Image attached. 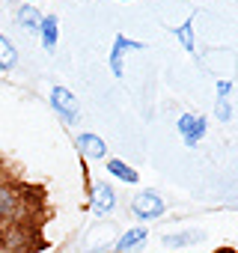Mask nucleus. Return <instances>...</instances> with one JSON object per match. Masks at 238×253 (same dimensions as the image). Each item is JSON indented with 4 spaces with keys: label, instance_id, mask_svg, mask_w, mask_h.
I'll return each instance as SVG.
<instances>
[{
    "label": "nucleus",
    "instance_id": "obj_1",
    "mask_svg": "<svg viewBox=\"0 0 238 253\" xmlns=\"http://www.w3.org/2000/svg\"><path fill=\"white\" fill-rule=\"evenodd\" d=\"M167 211V203H164V197L161 194H155V191H140V194H134L131 197V214L137 217V220H158L161 214Z\"/></svg>",
    "mask_w": 238,
    "mask_h": 253
},
{
    "label": "nucleus",
    "instance_id": "obj_2",
    "mask_svg": "<svg viewBox=\"0 0 238 253\" xmlns=\"http://www.w3.org/2000/svg\"><path fill=\"white\" fill-rule=\"evenodd\" d=\"M48 101H51L54 113H57L66 125H75V122L80 119V104H78V98L72 95V89H66V86H51Z\"/></svg>",
    "mask_w": 238,
    "mask_h": 253
},
{
    "label": "nucleus",
    "instance_id": "obj_3",
    "mask_svg": "<svg viewBox=\"0 0 238 253\" xmlns=\"http://www.w3.org/2000/svg\"><path fill=\"white\" fill-rule=\"evenodd\" d=\"M113 209H116V191H113V185H107V182H89V211L95 214V217H107V214H113Z\"/></svg>",
    "mask_w": 238,
    "mask_h": 253
},
{
    "label": "nucleus",
    "instance_id": "obj_4",
    "mask_svg": "<svg viewBox=\"0 0 238 253\" xmlns=\"http://www.w3.org/2000/svg\"><path fill=\"white\" fill-rule=\"evenodd\" d=\"M176 128H179V134H182L185 146H197V143L205 137V131H208V119H205L202 113L188 110V113H182V116H179Z\"/></svg>",
    "mask_w": 238,
    "mask_h": 253
},
{
    "label": "nucleus",
    "instance_id": "obj_5",
    "mask_svg": "<svg viewBox=\"0 0 238 253\" xmlns=\"http://www.w3.org/2000/svg\"><path fill=\"white\" fill-rule=\"evenodd\" d=\"M143 48H146L143 42H134V39H128V36L119 33V36L113 39V45H110V75H113V78H122V75H125L122 57H125L128 51H143Z\"/></svg>",
    "mask_w": 238,
    "mask_h": 253
},
{
    "label": "nucleus",
    "instance_id": "obj_6",
    "mask_svg": "<svg viewBox=\"0 0 238 253\" xmlns=\"http://www.w3.org/2000/svg\"><path fill=\"white\" fill-rule=\"evenodd\" d=\"M75 146H78V152H80L86 161H101V158H107V146H104V140H101L98 134H92V131L78 134V137H75Z\"/></svg>",
    "mask_w": 238,
    "mask_h": 253
},
{
    "label": "nucleus",
    "instance_id": "obj_7",
    "mask_svg": "<svg viewBox=\"0 0 238 253\" xmlns=\"http://www.w3.org/2000/svg\"><path fill=\"white\" fill-rule=\"evenodd\" d=\"M21 211V200H18V191L0 179V223H6V220H15Z\"/></svg>",
    "mask_w": 238,
    "mask_h": 253
},
{
    "label": "nucleus",
    "instance_id": "obj_8",
    "mask_svg": "<svg viewBox=\"0 0 238 253\" xmlns=\"http://www.w3.org/2000/svg\"><path fill=\"white\" fill-rule=\"evenodd\" d=\"M146 238H149V229L146 226H131V229H125L122 235L116 238L113 253H134V250H140L146 244Z\"/></svg>",
    "mask_w": 238,
    "mask_h": 253
},
{
    "label": "nucleus",
    "instance_id": "obj_9",
    "mask_svg": "<svg viewBox=\"0 0 238 253\" xmlns=\"http://www.w3.org/2000/svg\"><path fill=\"white\" fill-rule=\"evenodd\" d=\"M39 39H42V48L51 54L60 42V24H57V15H42V24H39Z\"/></svg>",
    "mask_w": 238,
    "mask_h": 253
},
{
    "label": "nucleus",
    "instance_id": "obj_10",
    "mask_svg": "<svg viewBox=\"0 0 238 253\" xmlns=\"http://www.w3.org/2000/svg\"><path fill=\"white\" fill-rule=\"evenodd\" d=\"M107 173L113 176V179H119V182H125V185H137L140 182V173L131 167V164H125V161H119V158H110L107 164Z\"/></svg>",
    "mask_w": 238,
    "mask_h": 253
},
{
    "label": "nucleus",
    "instance_id": "obj_11",
    "mask_svg": "<svg viewBox=\"0 0 238 253\" xmlns=\"http://www.w3.org/2000/svg\"><path fill=\"white\" fill-rule=\"evenodd\" d=\"M15 21L27 30V33H39V24H42V15H39V9L33 6V3H24L18 12H15Z\"/></svg>",
    "mask_w": 238,
    "mask_h": 253
},
{
    "label": "nucleus",
    "instance_id": "obj_12",
    "mask_svg": "<svg viewBox=\"0 0 238 253\" xmlns=\"http://www.w3.org/2000/svg\"><path fill=\"white\" fill-rule=\"evenodd\" d=\"M167 247H191V244H197V241H202V232L199 229H185V232H170V235H164L161 238Z\"/></svg>",
    "mask_w": 238,
    "mask_h": 253
},
{
    "label": "nucleus",
    "instance_id": "obj_13",
    "mask_svg": "<svg viewBox=\"0 0 238 253\" xmlns=\"http://www.w3.org/2000/svg\"><path fill=\"white\" fill-rule=\"evenodd\" d=\"M15 66H18V51L3 33H0V72H12Z\"/></svg>",
    "mask_w": 238,
    "mask_h": 253
},
{
    "label": "nucleus",
    "instance_id": "obj_14",
    "mask_svg": "<svg viewBox=\"0 0 238 253\" xmlns=\"http://www.w3.org/2000/svg\"><path fill=\"white\" fill-rule=\"evenodd\" d=\"M173 36L179 39V45H182L188 54H194V51H197V45H194V27H191V21H185V24L173 27Z\"/></svg>",
    "mask_w": 238,
    "mask_h": 253
},
{
    "label": "nucleus",
    "instance_id": "obj_15",
    "mask_svg": "<svg viewBox=\"0 0 238 253\" xmlns=\"http://www.w3.org/2000/svg\"><path fill=\"white\" fill-rule=\"evenodd\" d=\"M214 86H217V101H229V95H232V81H217Z\"/></svg>",
    "mask_w": 238,
    "mask_h": 253
},
{
    "label": "nucleus",
    "instance_id": "obj_16",
    "mask_svg": "<svg viewBox=\"0 0 238 253\" xmlns=\"http://www.w3.org/2000/svg\"><path fill=\"white\" fill-rule=\"evenodd\" d=\"M214 110H217V119H220V122H229V119H232V104H229V101H217Z\"/></svg>",
    "mask_w": 238,
    "mask_h": 253
},
{
    "label": "nucleus",
    "instance_id": "obj_17",
    "mask_svg": "<svg viewBox=\"0 0 238 253\" xmlns=\"http://www.w3.org/2000/svg\"><path fill=\"white\" fill-rule=\"evenodd\" d=\"M6 241H9V226H6V223H0V247H3Z\"/></svg>",
    "mask_w": 238,
    "mask_h": 253
},
{
    "label": "nucleus",
    "instance_id": "obj_18",
    "mask_svg": "<svg viewBox=\"0 0 238 253\" xmlns=\"http://www.w3.org/2000/svg\"><path fill=\"white\" fill-rule=\"evenodd\" d=\"M0 253H12V250H0Z\"/></svg>",
    "mask_w": 238,
    "mask_h": 253
},
{
    "label": "nucleus",
    "instance_id": "obj_19",
    "mask_svg": "<svg viewBox=\"0 0 238 253\" xmlns=\"http://www.w3.org/2000/svg\"><path fill=\"white\" fill-rule=\"evenodd\" d=\"M119 3H128V0H119Z\"/></svg>",
    "mask_w": 238,
    "mask_h": 253
},
{
    "label": "nucleus",
    "instance_id": "obj_20",
    "mask_svg": "<svg viewBox=\"0 0 238 253\" xmlns=\"http://www.w3.org/2000/svg\"><path fill=\"white\" fill-rule=\"evenodd\" d=\"M27 3H36V0H27Z\"/></svg>",
    "mask_w": 238,
    "mask_h": 253
}]
</instances>
